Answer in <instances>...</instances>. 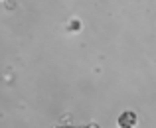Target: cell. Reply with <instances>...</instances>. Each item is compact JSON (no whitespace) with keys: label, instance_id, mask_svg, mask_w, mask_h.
<instances>
[{"label":"cell","instance_id":"1","mask_svg":"<svg viewBox=\"0 0 156 128\" xmlns=\"http://www.w3.org/2000/svg\"><path fill=\"white\" fill-rule=\"evenodd\" d=\"M67 128H73V126H67Z\"/></svg>","mask_w":156,"mask_h":128}]
</instances>
